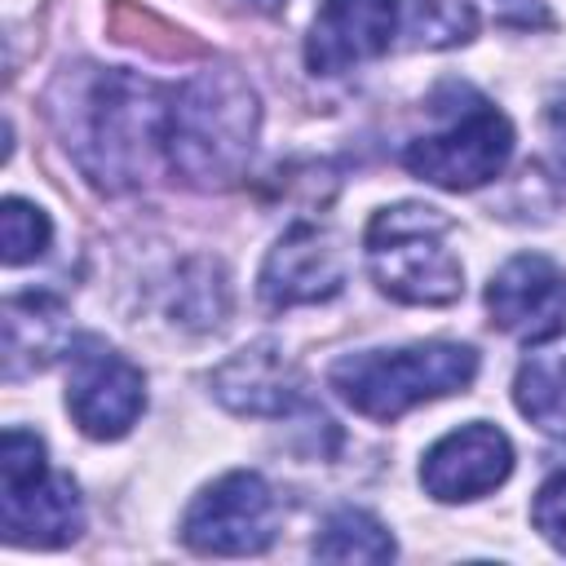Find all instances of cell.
Segmentation results:
<instances>
[{
    "label": "cell",
    "instance_id": "21",
    "mask_svg": "<svg viewBox=\"0 0 566 566\" xmlns=\"http://www.w3.org/2000/svg\"><path fill=\"white\" fill-rule=\"evenodd\" d=\"M544 128H548V142H553L557 164L566 168V84L548 97V106H544Z\"/></svg>",
    "mask_w": 566,
    "mask_h": 566
},
{
    "label": "cell",
    "instance_id": "7",
    "mask_svg": "<svg viewBox=\"0 0 566 566\" xmlns=\"http://www.w3.org/2000/svg\"><path fill=\"white\" fill-rule=\"evenodd\" d=\"M279 535V495L252 469H234L203 486L181 517V544L203 557L265 553Z\"/></svg>",
    "mask_w": 566,
    "mask_h": 566
},
{
    "label": "cell",
    "instance_id": "11",
    "mask_svg": "<svg viewBox=\"0 0 566 566\" xmlns=\"http://www.w3.org/2000/svg\"><path fill=\"white\" fill-rule=\"evenodd\" d=\"M509 473H513V447L486 420L460 424L455 433L438 438L420 460V486L442 504L491 495L495 486H504Z\"/></svg>",
    "mask_w": 566,
    "mask_h": 566
},
{
    "label": "cell",
    "instance_id": "6",
    "mask_svg": "<svg viewBox=\"0 0 566 566\" xmlns=\"http://www.w3.org/2000/svg\"><path fill=\"white\" fill-rule=\"evenodd\" d=\"M509 155L513 124L504 119V111H495L478 93H464V106H455V115L438 133L407 142L402 164L420 181H433L442 190H478L491 177H500Z\"/></svg>",
    "mask_w": 566,
    "mask_h": 566
},
{
    "label": "cell",
    "instance_id": "8",
    "mask_svg": "<svg viewBox=\"0 0 566 566\" xmlns=\"http://www.w3.org/2000/svg\"><path fill=\"white\" fill-rule=\"evenodd\" d=\"M66 411L71 420L102 442L124 438L137 416L146 411V376L133 367L124 354L84 340L71 354V376H66Z\"/></svg>",
    "mask_w": 566,
    "mask_h": 566
},
{
    "label": "cell",
    "instance_id": "17",
    "mask_svg": "<svg viewBox=\"0 0 566 566\" xmlns=\"http://www.w3.org/2000/svg\"><path fill=\"white\" fill-rule=\"evenodd\" d=\"M168 314H172V323H186V327H199V332L221 327L226 314H230V287H226L221 265H212V261H190V265L177 274Z\"/></svg>",
    "mask_w": 566,
    "mask_h": 566
},
{
    "label": "cell",
    "instance_id": "3",
    "mask_svg": "<svg viewBox=\"0 0 566 566\" xmlns=\"http://www.w3.org/2000/svg\"><path fill=\"white\" fill-rule=\"evenodd\" d=\"M478 376V354L455 340H420L398 349H358L332 363L327 385L367 420H398L402 411L464 394Z\"/></svg>",
    "mask_w": 566,
    "mask_h": 566
},
{
    "label": "cell",
    "instance_id": "18",
    "mask_svg": "<svg viewBox=\"0 0 566 566\" xmlns=\"http://www.w3.org/2000/svg\"><path fill=\"white\" fill-rule=\"evenodd\" d=\"M478 31V9L469 0H411L407 35L416 49H455Z\"/></svg>",
    "mask_w": 566,
    "mask_h": 566
},
{
    "label": "cell",
    "instance_id": "1",
    "mask_svg": "<svg viewBox=\"0 0 566 566\" xmlns=\"http://www.w3.org/2000/svg\"><path fill=\"white\" fill-rule=\"evenodd\" d=\"M168 97L159 84L115 66H66L49 88V119L75 168L106 195L146 181L150 155L164 150Z\"/></svg>",
    "mask_w": 566,
    "mask_h": 566
},
{
    "label": "cell",
    "instance_id": "10",
    "mask_svg": "<svg viewBox=\"0 0 566 566\" xmlns=\"http://www.w3.org/2000/svg\"><path fill=\"white\" fill-rule=\"evenodd\" d=\"M345 287V252L323 226H292L261 265V301L270 310H296L332 301Z\"/></svg>",
    "mask_w": 566,
    "mask_h": 566
},
{
    "label": "cell",
    "instance_id": "14",
    "mask_svg": "<svg viewBox=\"0 0 566 566\" xmlns=\"http://www.w3.org/2000/svg\"><path fill=\"white\" fill-rule=\"evenodd\" d=\"M66 349V310L53 296L4 301V371L27 376L49 367Z\"/></svg>",
    "mask_w": 566,
    "mask_h": 566
},
{
    "label": "cell",
    "instance_id": "9",
    "mask_svg": "<svg viewBox=\"0 0 566 566\" xmlns=\"http://www.w3.org/2000/svg\"><path fill=\"white\" fill-rule=\"evenodd\" d=\"M486 310L517 340H553L566 332V270L539 252H522L491 274Z\"/></svg>",
    "mask_w": 566,
    "mask_h": 566
},
{
    "label": "cell",
    "instance_id": "20",
    "mask_svg": "<svg viewBox=\"0 0 566 566\" xmlns=\"http://www.w3.org/2000/svg\"><path fill=\"white\" fill-rule=\"evenodd\" d=\"M531 522L535 531L566 557V469H557L531 500Z\"/></svg>",
    "mask_w": 566,
    "mask_h": 566
},
{
    "label": "cell",
    "instance_id": "13",
    "mask_svg": "<svg viewBox=\"0 0 566 566\" xmlns=\"http://www.w3.org/2000/svg\"><path fill=\"white\" fill-rule=\"evenodd\" d=\"M301 371L270 345H248L212 371V394L239 416H287L301 407Z\"/></svg>",
    "mask_w": 566,
    "mask_h": 566
},
{
    "label": "cell",
    "instance_id": "2",
    "mask_svg": "<svg viewBox=\"0 0 566 566\" xmlns=\"http://www.w3.org/2000/svg\"><path fill=\"white\" fill-rule=\"evenodd\" d=\"M261 128V102L234 66H208L168 93L164 155L168 168L199 186L221 190L248 172Z\"/></svg>",
    "mask_w": 566,
    "mask_h": 566
},
{
    "label": "cell",
    "instance_id": "16",
    "mask_svg": "<svg viewBox=\"0 0 566 566\" xmlns=\"http://www.w3.org/2000/svg\"><path fill=\"white\" fill-rule=\"evenodd\" d=\"M314 557H323V562H389L394 535L363 509H336L314 535Z\"/></svg>",
    "mask_w": 566,
    "mask_h": 566
},
{
    "label": "cell",
    "instance_id": "4",
    "mask_svg": "<svg viewBox=\"0 0 566 566\" xmlns=\"http://www.w3.org/2000/svg\"><path fill=\"white\" fill-rule=\"evenodd\" d=\"M451 217L429 203H394L367 221L363 252L376 287L402 305H451L464 292V265L447 248Z\"/></svg>",
    "mask_w": 566,
    "mask_h": 566
},
{
    "label": "cell",
    "instance_id": "19",
    "mask_svg": "<svg viewBox=\"0 0 566 566\" xmlns=\"http://www.w3.org/2000/svg\"><path fill=\"white\" fill-rule=\"evenodd\" d=\"M53 239V226L49 217L27 203V199H4L0 208V243H4V265H27L35 256H44Z\"/></svg>",
    "mask_w": 566,
    "mask_h": 566
},
{
    "label": "cell",
    "instance_id": "5",
    "mask_svg": "<svg viewBox=\"0 0 566 566\" xmlns=\"http://www.w3.org/2000/svg\"><path fill=\"white\" fill-rule=\"evenodd\" d=\"M0 504L4 539L18 548H62L84 531L75 482L49 473L44 442L27 429H9L0 442Z\"/></svg>",
    "mask_w": 566,
    "mask_h": 566
},
{
    "label": "cell",
    "instance_id": "12",
    "mask_svg": "<svg viewBox=\"0 0 566 566\" xmlns=\"http://www.w3.org/2000/svg\"><path fill=\"white\" fill-rule=\"evenodd\" d=\"M398 31V0H323L305 35V66L314 75H345L389 49Z\"/></svg>",
    "mask_w": 566,
    "mask_h": 566
},
{
    "label": "cell",
    "instance_id": "22",
    "mask_svg": "<svg viewBox=\"0 0 566 566\" xmlns=\"http://www.w3.org/2000/svg\"><path fill=\"white\" fill-rule=\"evenodd\" d=\"M248 4H252V9H261V13H274V9H283L287 0H248Z\"/></svg>",
    "mask_w": 566,
    "mask_h": 566
},
{
    "label": "cell",
    "instance_id": "15",
    "mask_svg": "<svg viewBox=\"0 0 566 566\" xmlns=\"http://www.w3.org/2000/svg\"><path fill=\"white\" fill-rule=\"evenodd\" d=\"M517 411L553 438H566V349H535L513 376Z\"/></svg>",
    "mask_w": 566,
    "mask_h": 566
}]
</instances>
